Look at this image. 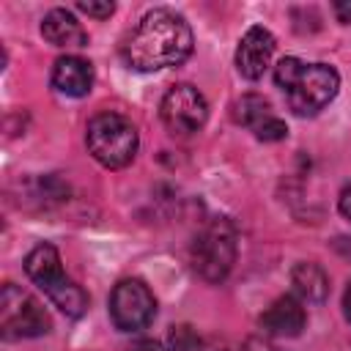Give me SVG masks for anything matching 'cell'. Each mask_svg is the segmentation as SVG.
<instances>
[{
  "mask_svg": "<svg viewBox=\"0 0 351 351\" xmlns=\"http://www.w3.org/2000/svg\"><path fill=\"white\" fill-rule=\"evenodd\" d=\"M195 38L186 19L170 8L148 11L123 44L126 66L137 71H159L181 66L192 55Z\"/></svg>",
  "mask_w": 351,
  "mask_h": 351,
  "instance_id": "cell-1",
  "label": "cell"
},
{
  "mask_svg": "<svg viewBox=\"0 0 351 351\" xmlns=\"http://www.w3.org/2000/svg\"><path fill=\"white\" fill-rule=\"evenodd\" d=\"M274 82L282 88L285 101L296 115H315L337 96L340 74L326 63L282 58L274 66Z\"/></svg>",
  "mask_w": 351,
  "mask_h": 351,
  "instance_id": "cell-2",
  "label": "cell"
},
{
  "mask_svg": "<svg viewBox=\"0 0 351 351\" xmlns=\"http://www.w3.org/2000/svg\"><path fill=\"white\" fill-rule=\"evenodd\" d=\"M25 271L63 315L80 318L88 310V293L71 277H66V271L60 266V255L52 244L33 247L25 258Z\"/></svg>",
  "mask_w": 351,
  "mask_h": 351,
  "instance_id": "cell-3",
  "label": "cell"
},
{
  "mask_svg": "<svg viewBox=\"0 0 351 351\" xmlns=\"http://www.w3.org/2000/svg\"><path fill=\"white\" fill-rule=\"evenodd\" d=\"M85 145L101 167L121 170L134 159L140 137L129 118H123L118 112H99L88 121Z\"/></svg>",
  "mask_w": 351,
  "mask_h": 351,
  "instance_id": "cell-4",
  "label": "cell"
},
{
  "mask_svg": "<svg viewBox=\"0 0 351 351\" xmlns=\"http://www.w3.org/2000/svg\"><path fill=\"white\" fill-rule=\"evenodd\" d=\"M236 263V228L230 219L208 222L192 244V266L206 282H222Z\"/></svg>",
  "mask_w": 351,
  "mask_h": 351,
  "instance_id": "cell-5",
  "label": "cell"
},
{
  "mask_svg": "<svg viewBox=\"0 0 351 351\" xmlns=\"http://www.w3.org/2000/svg\"><path fill=\"white\" fill-rule=\"evenodd\" d=\"M0 329L5 340L41 337L49 332V315L38 299L14 282H5L0 293Z\"/></svg>",
  "mask_w": 351,
  "mask_h": 351,
  "instance_id": "cell-6",
  "label": "cell"
},
{
  "mask_svg": "<svg viewBox=\"0 0 351 351\" xmlns=\"http://www.w3.org/2000/svg\"><path fill=\"white\" fill-rule=\"evenodd\" d=\"M156 315V299L143 280H121L110 293V318L121 332H140Z\"/></svg>",
  "mask_w": 351,
  "mask_h": 351,
  "instance_id": "cell-7",
  "label": "cell"
},
{
  "mask_svg": "<svg viewBox=\"0 0 351 351\" xmlns=\"http://www.w3.org/2000/svg\"><path fill=\"white\" fill-rule=\"evenodd\" d=\"M159 115H162V123L173 134H195L203 129L208 118V104L195 85L178 82L162 96Z\"/></svg>",
  "mask_w": 351,
  "mask_h": 351,
  "instance_id": "cell-8",
  "label": "cell"
},
{
  "mask_svg": "<svg viewBox=\"0 0 351 351\" xmlns=\"http://www.w3.org/2000/svg\"><path fill=\"white\" fill-rule=\"evenodd\" d=\"M233 118L239 123H244L263 143H277V140H285V134H288L285 121L277 118L271 104L263 96H258V93H244L233 104Z\"/></svg>",
  "mask_w": 351,
  "mask_h": 351,
  "instance_id": "cell-9",
  "label": "cell"
},
{
  "mask_svg": "<svg viewBox=\"0 0 351 351\" xmlns=\"http://www.w3.org/2000/svg\"><path fill=\"white\" fill-rule=\"evenodd\" d=\"M271 55H274V36L266 27L255 25L241 36L236 47V69L244 80H261L271 63Z\"/></svg>",
  "mask_w": 351,
  "mask_h": 351,
  "instance_id": "cell-10",
  "label": "cell"
},
{
  "mask_svg": "<svg viewBox=\"0 0 351 351\" xmlns=\"http://www.w3.org/2000/svg\"><path fill=\"white\" fill-rule=\"evenodd\" d=\"M307 324V313L302 307V302L291 293L274 299L263 315H261V329L269 337H296Z\"/></svg>",
  "mask_w": 351,
  "mask_h": 351,
  "instance_id": "cell-11",
  "label": "cell"
},
{
  "mask_svg": "<svg viewBox=\"0 0 351 351\" xmlns=\"http://www.w3.org/2000/svg\"><path fill=\"white\" fill-rule=\"evenodd\" d=\"M52 88L63 96H88L93 88V66L80 55H63L52 66Z\"/></svg>",
  "mask_w": 351,
  "mask_h": 351,
  "instance_id": "cell-12",
  "label": "cell"
},
{
  "mask_svg": "<svg viewBox=\"0 0 351 351\" xmlns=\"http://www.w3.org/2000/svg\"><path fill=\"white\" fill-rule=\"evenodd\" d=\"M41 36L52 44V47H63V49H80L88 44V33L80 25V19L66 11V8H52L44 19H41Z\"/></svg>",
  "mask_w": 351,
  "mask_h": 351,
  "instance_id": "cell-13",
  "label": "cell"
},
{
  "mask_svg": "<svg viewBox=\"0 0 351 351\" xmlns=\"http://www.w3.org/2000/svg\"><path fill=\"white\" fill-rule=\"evenodd\" d=\"M291 285L304 302H315L318 304V302H324L329 296V277L313 261H302V263H296L291 269Z\"/></svg>",
  "mask_w": 351,
  "mask_h": 351,
  "instance_id": "cell-14",
  "label": "cell"
},
{
  "mask_svg": "<svg viewBox=\"0 0 351 351\" xmlns=\"http://www.w3.org/2000/svg\"><path fill=\"white\" fill-rule=\"evenodd\" d=\"M170 351H206V343L189 324H178L170 329Z\"/></svg>",
  "mask_w": 351,
  "mask_h": 351,
  "instance_id": "cell-15",
  "label": "cell"
},
{
  "mask_svg": "<svg viewBox=\"0 0 351 351\" xmlns=\"http://www.w3.org/2000/svg\"><path fill=\"white\" fill-rule=\"evenodd\" d=\"M77 8L82 11V14H88V16H96V19H107L112 11H115V5L110 3V0H104V3H96V0H82V3H77Z\"/></svg>",
  "mask_w": 351,
  "mask_h": 351,
  "instance_id": "cell-16",
  "label": "cell"
},
{
  "mask_svg": "<svg viewBox=\"0 0 351 351\" xmlns=\"http://www.w3.org/2000/svg\"><path fill=\"white\" fill-rule=\"evenodd\" d=\"M126 351H165V346H162L159 340H154V337H140V340H134Z\"/></svg>",
  "mask_w": 351,
  "mask_h": 351,
  "instance_id": "cell-17",
  "label": "cell"
},
{
  "mask_svg": "<svg viewBox=\"0 0 351 351\" xmlns=\"http://www.w3.org/2000/svg\"><path fill=\"white\" fill-rule=\"evenodd\" d=\"M332 8H335V16H337L343 25L351 22V0H337Z\"/></svg>",
  "mask_w": 351,
  "mask_h": 351,
  "instance_id": "cell-18",
  "label": "cell"
},
{
  "mask_svg": "<svg viewBox=\"0 0 351 351\" xmlns=\"http://www.w3.org/2000/svg\"><path fill=\"white\" fill-rule=\"evenodd\" d=\"M337 208H340V214H343V217H346V219L351 222V184H348V186H346V189L340 192V200H337Z\"/></svg>",
  "mask_w": 351,
  "mask_h": 351,
  "instance_id": "cell-19",
  "label": "cell"
},
{
  "mask_svg": "<svg viewBox=\"0 0 351 351\" xmlns=\"http://www.w3.org/2000/svg\"><path fill=\"white\" fill-rule=\"evenodd\" d=\"M241 351H280V348L271 346V343H266V340H261V337H250Z\"/></svg>",
  "mask_w": 351,
  "mask_h": 351,
  "instance_id": "cell-20",
  "label": "cell"
},
{
  "mask_svg": "<svg viewBox=\"0 0 351 351\" xmlns=\"http://www.w3.org/2000/svg\"><path fill=\"white\" fill-rule=\"evenodd\" d=\"M343 315H346V321L351 324V280H348L346 293H343Z\"/></svg>",
  "mask_w": 351,
  "mask_h": 351,
  "instance_id": "cell-21",
  "label": "cell"
},
{
  "mask_svg": "<svg viewBox=\"0 0 351 351\" xmlns=\"http://www.w3.org/2000/svg\"><path fill=\"white\" fill-rule=\"evenodd\" d=\"M335 250H337L340 255L351 258V239H337V241H335Z\"/></svg>",
  "mask_w": 351,
  "mask_h": 351,
  "instance_id": "cell-22",
  "label": "cell"
}]
</instances>
